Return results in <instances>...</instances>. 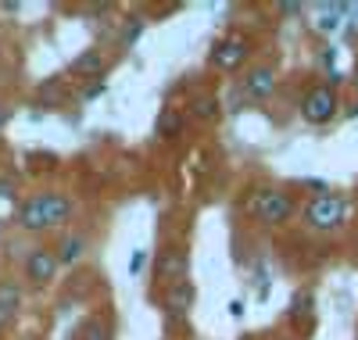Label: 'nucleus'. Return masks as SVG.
I'll return each mask as SVG.
<instances>
[{"label":"nucleus","mask_w":358,"mask_h":340,"mask_svg":"<svg viewBox=\"0 0 358 340\" xmlns=\"http://www.w3.org/2000/svg\"><path fill=\"white\" fill-rule=\"evenodd\" d=\"M229 316L241 319V316H244V301H229Z\"/></svg>","instance_id":"nucleus-21"},{"label":"nucleus","mask_w":358,"mask_h":340,"mask_svg":"<svg viewBox=\"0 0 358 340\" xmlns=\"http://www.w3.org/2000/svg\"><path fill=\"white\" fill-rule=\"evenodd\" d=\"M190 304H194V287H190V283H176V287L169 290V316H172V319H187Z\"/></svg>","instance_id":"nucleus-9"},{"label":"nucleus","mask_w":358,"mask_h":340,"mask_svg":"<svg viewBox=\"0 0 358 340\" xmlns=\"http://www.w3.org/2000/svg\"><path fill=\"white\" fill-rule=\"evenodd\" d=\"M158 133L162 136H179V133H183V115H179L176 108H165L162 115H158Z\"/></svg>","instance_id":"nucleus-11"},{"label":"nucleus","mask_w":358,"mask_h":340,"mask_svg":"<svg viewBox=\"0 0 358 340\" xmlns=\"http://www.w3.org/2000/svg\"><path fill=\"white\" fill-rule=\"evenodd\" d=\"M69 215H72V201L65 194H40L18 208V226L29 233H40V229L69 222Z\"/></svg>","instance_id":"nucleus-1"},{"label":"nucleus","mask_w":358,"mask_h":340,"mask_svg":"<svg viewBox=\"0 0 358 340\" xmlns=\"http://www.w3.org/2000/svg\"><path fill=\"white\" fill-rule=\"evenodd\" d=\"M140 33H143V22H140V18H133V22L122 29V47H129V43H133Z\"/></svg>","instance_id":"nucleus-17"},{"label":"nucleus","mask_w":358,"mask_h":340,"mask_svg":"<svg viewBox=\"0 0 358 340\" xmlns=\"http://www.w3.org/2000/svg\"><path fill=\"white\" fill-rule=\"evenodd\" d=\"M101 94H104V79H101V83H94V86L86 90V101H94V97H101Z\"/></svg>","instance_id":"nucleus-20"},{"label":"nucleus","mask_w":358,"mask_h":340,"mask_svg":"<svg viewBox=\"0 0 358 340\" xmlns=\"http://www.w3.org/2000/svg\"><path fill=\"white\" fill-rule=\"evenodd\" d=\"M83 251H86L83 236H65V240H62V251H57V258H62L65 265H72V262L83 258Z\"/></svg>","instance_id":"nucleus-12"},{"label":"nucleus","mask_w":358,"mask_h":340,"mask_svg":"<svg viewBox=\"0 0 358 340\" xmlns=\"http://www.w3.org/2000/svg\"><path fill=\"white\" fill-rule=\"evenodd\" d=\"M344 11H351V4H330V8H322V18H319V29H322V33H334V29L341 25L337 15H344Z\"/></svg>","instance_id":"nucleus-13"},{"label":"nucleus","mask_w":358,"mask_h":340,"mask_svg":"<svg viewBox=\"0 0 358 340\" xmlns=\"http://www.w3.org/2000/svg\"><path fill=\"white\" fill-rule=\"evenodd\" d=\"M104 69H108V57H104L101 50H86V54H79V57L72 61V72H76V76H86V79L101 76Z\"/></svg>","instance_id":"nucleus-10"},{"label":"nucleus","mask_w":358,"mask_h":340,"mask_svg":"<svg viewBox=\"0 0 358 340\" xmlns=\"http://www.w3.org/2000/svg\"><path fill=\"white\" fill-rule=\"evenodd\" d=\"M187 272H190V255L187 251H162L158 255V276L176 283H187Z\"/></svg>","instance_id":"nucleus-7"},{"label":"nucleus","mask_w":358,"mask_h":340,"mask_svg":"<svg viewBox=\"0 0 358 340\" xmlns=\"http://www.w3.org/2000/svg\"><path fill=\"white\" fill-rule=\"evenodd\" d=\"M18 297H22V290H18L15 283H0V304L18 308Z\"/></svg>","instance_id":"nucleus-16"},{"label":"nucleus","mask_w":358,"mask_h":340,"mask_svg":"<svg viewBox=\"0 0 358 340\" xmlns=\"http://www.w3.org/2000/svg\"><path fill=\"white\" fill-rule=\"evenodd\" d=\"M129 269H133V272H140V269H143V251H136V255H133V262H129Z\"/></svg>","instance_id":"nucleus-22"},{"label":"nucleus","mask_w":358,"mask_h":340,"mask_svg":"<svg viewBox=\"0 0 358 340\" xmlns=\"http://www.w3.org/2000/svg\"><path fill=\"white\" fill-rule=\"evenodd\" d=\"M280 11L283 15H297V11H301V4H280Z\"/></svg>","instance_id":"nucleus-24"},{"label":"nucleus","mask_w":358,"mask_h":340,"mask_svg":"<svg viewBox=\"0 0 358 340\" xmlns=\"http://www.w3.org/2000/svg\"><path fill=\"white\" fill-rule=\"evenodd\" d=\"M244 90L251 97H268L276 90V76H273V69H251L248 76H244Z\"/></svg>","instance_id":"nucleus-8"},{"label":"nucleus","mask_w":358,"mask_h":340,"mask_svg":"<svg viewBox=\"0 0 358 340\" xmlns=\"http://www.w3.org/2000/svg\"><path fill=\"white\" fill-rule=\"evenodd\" d=\"M351 15H355V22H358V4H355V8H351Z\"/></svg>","instance_id":"nucleus-26"},{"label":"nucleus","mask_w":358,"mask_h":340,"mask_svg":"<svg viewBox=\"0 0 358 340\" xmlns=\"http://www.w3.org/2000/svg\"><path fill=\"white\" fill-rule=\"evenodd\" d=\"M11 190H15L11 183H8V179H0V197H11Z\"/></svg>","instance_id":"nucleus-23"},{"label":"nucleus","mask_w":358,"mask_h":340,"mask_svg":"<svg viewBox=\"0 0 358 340\" xmlns=\"http://www.w3.org/2000/svg\"><path fill=\"white\" fill-rule=\"evenodd\" d=\"M248 211L255 215L258 222H287L294 215V201L283 190H258L248 201Z\"/></svg>","instance_id":"nucleus-2"},{"label":"nucleus","mask_w":358,"mask_h":340,"mask_svg":"<svg viewBox=\"0 0 358 340\" xmlns=\"http://www.w3.org/2000/svg\"><path fill=\"white\" fill-rule=\"evenodd\" d=\"M4 122H8V111H0V126H4Z\"/></svg>","instance_id":"nucleus-25"},{"label":"nucleus","mask_w":358,"mask_h":340,"mask_svg":"<svg viewBox=\"0 0 358 340\" xmlns=\"http://www.w3.org/2000/svg\"><path fill=\"white\" fill-rule=\"evenodd\" d=\"M83 340H111V330H108V323H101V319L86 323V326H83Z\"/></svg>","instance_id":"nucleus-15"},{"label":"nucleus","mask_w":358,"mask_h":340,"mask_svg":"<svg viewBox=\"0 0 358 340\" xmlns=\"http://www.w3.org/2000/svg\"><path fill=\"white\" fill-rule=\"evenodd\" d=\"M312 312V297L308 294H297L294 297V308H290V316H308Z\"/></svg>","instance_id":"nucleus-18"},{"label":"nucleus","mask_w":358,"mask_h":340,"mask_svg":"<svg viewBox=\"0 0 358 340\" xmlns=\"http://www.w3.org/2000/svg\"><path fill=\"white\" fill-rule=\"evenodd\" d=\"M301 115H305V122H312V126L330 122L337 115V90L334 86H312L305 94V101H301Z\"/></svg>","instance_id":"nucleus-4"},{"label":"nucleus","mask_w":358,"mask_h":340,"mask_svg":"<svg viewBox=\"0 0 358 340\" xmlns=\"http://www.w3.org/2000/svg\"><path fill=\"white\" fill-rule=\"evenodd\" d=\"M248 61V43L241 40V36H229V40H222L215 50H212V65L219 69V72H236Z\"/></svg>","instance_id":"nucleus-5"},{"label":"nucleus","mask_w":358,"mask_h":340,"mask_svg":"<svg viewBox=\"0 0 358 340\" xmlns=\"http://www.w3.org/2000/svg\"><path fill=\"white\" fill-rule=\"evenodd\" d=\"M190 111H194L197 118H204V122H208V118H219V101H215V97H197V101L190 104Z\"/></svg>","instance_id":"nucleus-14"},{"label":"nucleus","mask_w":358,"mask_h":340,"mask_svg":"<svg viewBox=\"0 0 358 340\" xmlns=\"http://www.w3.org/2000/svg\"><path fill=\"white\" fill-rule=\"evenodd\" d=\"M305 219L312 229H334L344 222V197L341 194H319L308 208H305Z\"/></svg>","instance_id":"nucleus-3"},{"label":"nucleus","mask_w":358,"mask_h":340,"mask_svg":"<svg viewBox=\"0 0 358 340\" xmlns=\"http://www.w3.org/2000/svg\"><path fill=\"white\" fill-rule=\"evenodd\" d=\"M15 319V308H8V304H0V330H4L8 323Z\"/></svg>","instance_id":"nucleus-19"},{"label":"nucleus","mask_w":358,"mask_h":340,"mask_svg":"<svg viewBox=\"0 0 358 340\" xmlns=\"http://www.w3.org/2000/svg\"><path fill=\"white\" fill-rule=\"evenodd\" d=\"M57 265H62V258H57L54 251H47V247H36L33 255L25 258V276L33 283H47L57 276Z\"/></svg>","instance_id":"nucleus-6"}]
</instances>
